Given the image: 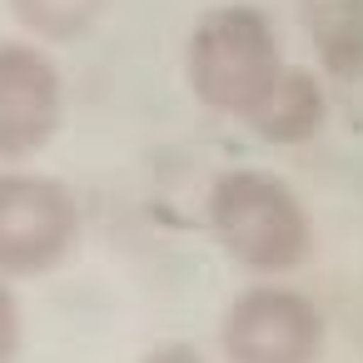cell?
<instances>
[{"instance_id": "obj_1", "label": "cell", "mask_w": 363, "mask_h": 363, "mask_svg": "<svg viewBox=\"0 0 363 363\" xmlns=\"http://www.w3.org/2000/svg\"><path fill=\"white\" fill-rule=\"evenodd\" d=\"M184 75L199 105H209L214 115L249 120L284 75L274 21L249 0L204 11L184 45Z\"/></svg>"}, {"instance_id": "obj_2", "label": "cell", "mask_w": 363, "mask_h": 363, "mask_svg": "<svg viewBox=\"0 0 363 363\" xmlns=\"http://www.w3.org/2000/svg\"><path fill=\"white\" fill-rule=\"evenodd\" d=\"M209 229L219 249L254 274H289L313 249L303 199L269 169H229L209 189Z\"/></svg>"}, {"instance_id": "obj_8", "label": "cell", "mask_w": 363, "mask_h": 363, "mask_svg": "<svg viewBox=\"0 0 363 363\" xmlns=\"http://www.w3.org/2000/svg\"><path fill=\"white\" fill-rule=\"evenodd\" d=\"M11 11L30 35L65 45L95 30V21L110 11V0H11Z\"/></svg>"}, {"instance_id": "obj_4", "label": "cell", "mask_w": 363, "mask_h": 363, "mask_svg": "<svg viewBox=\"0 0 363 363\" xmlns=\"http://www.w3.org/2000/svg\"><path fill=\"white\" fill-rule=\"evenodd\" d=\"M224 363H318L323 358V313L308 294L289 284L244 289L219 323Z\"/></svg>"}, {"instance_id": "obj_7", "label": "cell", "mask_w": 363, "mask_h": 363, "mask_svg": "<svg viewBox=\"0 0 363 363\" xmlns=\"http://www.w3.org/2000/svg\"><path fill=\"white\" fill-rule=\"evenodd\" d=\"M318 65L338 80L363 75V0H294Z\"/></svg>"}, {"instance_id": "obj_3", "label": "cell", "mask_w": 363, "mask_h": 363, "mask_svg": "<svg viewBox=\"0 0 363 363\" xmlns=\"http://www.w3.org/2000/svg\"><path fill=\"white\" fill-rule=\"evenodd\" d=\"M80 239V204L50 174H0V274H45Z\"/></svg>"}, {"instance_id": "obj_6", "label": "cell", "mask_w": 363, "mask_h": 363, "mask_svg": "<svg viewBox=\"0 0 363 363\" xmlns=\"http://www.w3.org/2000/svg\"><path fill=\"white\" fill-rule=\"evenodd\" d=\"M323 115H328V100H323V85L298 70V65H284V75L274 80V90L264 95V105L244 120L259 140L269 145H303L323 130Z\"/></svg>"}, {"instance_id": "obj_9", "label": "cell", "mask_w": 363, "mask_h": 363, "mask_svg": "<svg viewBox=\"0 0 363 363\" xmlns=\"http://www.w3.org/2000/svg\"><path fill=\"white\" fill-rule=\"evenodd\" d=\"M16 348H21V303H16V294L6 284H0V363H11Z\"/></svg>"}, {"instance_id": "obj_10", "label": "cell", "mask_w": 363, "mask_h": 363, "mask_svg": "<svg viewBox=\"0 0 363 363\" xmlns=\"http://www.w3.org/2000/svg\"><path fill=\"white\" fill-rule=\"evenodd\" d=\"M140 363H209V358H204L194 343H179V338H174V343H160V348H150Z\"/></svg>"}, {"instance_id": "obj_5", "label": "cell", "mask_w": 363, "mask_h": 363, "mask_svg": "<svg viewBox=\"0 0 363 363\" xmlns=\"http://www.w3.org/2000/svg\"><path fill=\"white\" fill-rule=\"evenodd\" d=\"M65 115V85L45 50L0 40V160L40 155Z\"/></svg>"}]
</instances>
